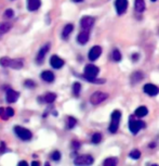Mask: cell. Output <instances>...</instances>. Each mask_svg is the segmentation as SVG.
<instances>
[{"instance_id":"1","label":"cell","mask_w":159,"mask_h":166,"mask_svg":"<svg viewBox=\"0 0 159 166\" xmlns=\"http://www.w3.org/2000/svg\"><path fill=\"white\" fill-rule=\"evenodd\" d=\"M120 119H121V112H120L119 110H115L112 113V120H110V128H108L110 133H112V134L117 133L118 127H119Z\"/></svg>"},{"instance_id":"2","label":"cell","mask_w":159,"mask_h":166,"mask_svg":"<svg viewBox=\"0 0 159 166\" xmlns=\"http://www.w3.org/2000/svg\"><path fill=\"white\" fill-rule=\"evenodd\" d=\"M14 133L16 134V136L23 141H29L33 138V133L29 129L25 128L22 126H15L14 127Z\"/></svg>"},{"instance_id":"3","label":"cell","mask_w":159,"mask_h":166,"mask_svg":"<svg viewBox=\"0 0 159 166\" xmlns=\"http://www.w3.org/2000/svg\"><path fill=\"white\" fill-rule=\"evenodd\" d=\"M100 73V69L94 64H88L85 66L83 70V78H96V76Z\"/></svg>"},{"instance_id":"4","label":"cell","mask_w":159,"mask_h":166,"mask_svg":"<svg viewBox=\"0 0 159 166\" xmlns=\"http://www.w3.org/2000/svg\"><path fill=\"white\" fill-rule=\"evenodd\" d=\"M108 98V94L103 91H95L94 94L91 95L90 97V103L92 105H99L100 103L104 102Z\"/></svg>"},{"instance_id":"5","label":"cell","mask_w":159,"mask_h":166,"mask_svg":"<svg viewBox=\"0 0 159 166\" xmlns=\"http://www.w3.org/2000/svg\"><path fill=\"white\" fill-rule=\"evenodd\" d=\"M93 162H94V159H93L92 155H89V154L79 155L74 160L75 165H91L93 164Z\"/></svg>"},{"instance_id":"6","label":"cell","mask_w":159,"mask_h":166,"mask_svg":"<svg viewBox=\"0 0 159 166\" xmlns=\"http://www.w3.org/2000/svg\"><path fill=\"white\" fill-rule=\"evenodd\" d=\"M145 127V123L142 122V120H130L129 123V130L133 134V135H136L138 133V130Z\"/></svg>"},{"instance_id":"7","label":"cell","mask_w":159,"mask_h":166,"mask_svg":"<svg viewBox=\"0 0 159 166\" xmlns=\"http://www.w3.org/2000/svg\"><path fill=\"white\" fill-rule=\"evenodd\" d=\"M95 22V19L93 17H90V15H86V17H82L80 20V26L82 29L85 31H89L91 27L93 26Z\"/></svg>"},{"instance_id":"8","label":"cell","mask_w":159,"mask_h":166,"mask_svg":"<svg viewBox=\"0 0 159 166\" xmlns=\"http://www.w3.org/2000/svg\"><path fill=\"white\" fill-rule=\"evenodd\" d=\"M115 8L117 14L121 15L126 13L127 9H128V0H115Z\"/></svg>"},{"instance_id":"9","label":"cell","mask_w":159,"mask_h":166,"mask_svg":"<svg viewBox=\"0 0 159 166\" xmlns=\"http://www.w3.org/2000/svg\"><path fill=\"white\" fill-rule=\"evenodd\" d=\"M102 54V48L100 46H93L90 49L89 53H88V58H89L90 61H95L101 56Z\"/></svg>"},{"instance_id":"10","label":"cell","mask_w":159,"mask_h":166,"mask_svg":"<svg viewBox=\"0 0 159 166\" xmlns=\"http://www.w3.org/2000/svg\"><path fill=\"white\" fill-rule=\"evenodd\" d=\"M50 48H51V45H50L49 42L41 47V49L39 50V52H38V54H37V58H36V61H37L38 64H41V63L44 62L45 54L48 53V51L50 50Z\"/></svg>"},{"instance_id":"11","label":"cell","mask_w":159,"mask_h":166,"mask_svg":"<svg viewBox=\"0 0 159 166\" xmlns=\"http://www.w3.org/2000/svg\"><path fill=\"white\" fill-rule=\"evenodd\" d=\"M19 98H20V92L19 91H15V90L10 89V88L7 90L6 101L8 102V103H14V102L17 101Z\"/></svg>"},{"instance_id":"12","label":"cell","mask_w":159,"mask_h":166,"mask_svg":"<svg viewBox=\"0 0 159 166\" xmlns=\"http://www.w3.org/2000/svg\"><path fill=\"white\" fill-rule=\"evenodd\" d=\"M143 90L146 95H151V97H155L159 94V88L157 86H155L154 84H146L143 87Z\"/></svg>"},{"instance_id":"13","label":"cell","mask_w":159,"mask_h":166,"mask_svg":"<svg viewBox=\"0 0 159 166\" xmlns=\"http://www.w3.org/2000/svg\"><path fill=\"white\" fill-rule=\"evenodd\" d=\"M50 64H51V66L53 67V69L58 70L64 66L65 62L63 59H61L58 56H55V54H54V56H52L51 59H50Z\"/></svg>"},{"instance_id":"14","label":"cell","mask_w":159,"mask_h":166,"mask_svg":"<svg viewBox=\"0 0 159 166\" xmlns=\"http://www.w3.org/2000/svg\"><path fill=\"white\" fill-rule=\"evenodd\" d=\"M89 38H90L89 31H85V29H83V31L81 32V33H79L78 36H77V42L80 45H86L89 42Z\"/></svg>"},{"instance_id":"15","label":"cell","mask_w":159,"mask_h":166,"mask_svg":"<svg viewBox=\"0 0 159 166\" xmlns=\"http://www.w3.org/2000/svg\"><path fill=\"white\" fill-rule=\"evenodd\" d=\"M41 7V0H27V9L30 12L37 11Z\"/></svg>"},{"instance_id":"16","label":"cell","mask_w":159,"mask_h":166,"mask_svg":"<svg viewBox=\"0 0 159 166\" xmlns=\"http://www.w3.org/2000/svg\"><path fill=\"white\" fill-rule=\"evenodd\" d=\"M40 77L42 78V81H44L45 83H53L54 79H55V76H54L53 72L51 71H48V70H45L41 73V75H40Z\"/></svg>"},{"instance_id":"17","label":"cell","mask_w":159,"mask_h":166,"mask_svg":"<svg viewBox=\"0 0 159 166\" xmlns=\"http://www.w3.org/2000/svg\"><path fill=\"white\" fill-rule=\"evenodd\" d=\"M24 66V60L23 59H11L9 67L13 70H21Z\"/></svg>"},{"instance_id":"18","label":"cell","mask_w":159,"mask_h":166,"mask_svg":"<svg viewBox=\"0 0 159 166\" xmlns=\"http://www.w3.org/2000/svg\"><path fill=\"white\" fill-rule=\"evenodd\" d=\"M147 114H148V110H147V108L144 105L138 106L134 112V116L138 117V119H143V117H145Z\"/></svg>"},{"instance_id":"19","label":"cell","mask_w":159,"mask_h":166,"mask_svg":"<svg viewBox=\"0 0 159 166\" xmlns=\"http://www.w3.org/2000/svg\"><path fill=\"white\" fill-rule=\"evenodd\" d=\"M144 78V74H143L142 72L140 71H136L134 73H132L130 76V81H131V84H138L140 81H142V79Z\"/></svg>"},{"instance_id":"20","label":"cell","mask_w":159,"mask_h":166,"mask_svg":"<svg viewBox=\"0 0 159 166\" xmlns=\"http://www.w3.org/2000/svg\"><path fill=\"white\" fill-rule=\"evenodd\" d=\"M11 28H12V24L9 23V22L0 23V40H1V38H2V35H4L6 33L10 32Z\"/></svg>"},{"instance_id":"21","label":"cell","mask_w":159,"mask_h":166,"mask_svg":"<svg viewBox=\"0 0 159 166\" xmlns=\"http://www.w3.org/2000/svg\"><path fill=\"white\" fill-rule=\"evenodd\" d=\"M134 8H135L136 12H138V13L144 12L145 8H146L144 0H135V1H134Z\"/></svg>"},{"instance_id":"22","label":"cell","mask_w":159,"mask_h":166,"mask_svg":"<svg viewBox=\"0 0 159 166\" xmlns=\"http://www.w3.org/2000/svg\"><path fill=\"white\" fill-rule=\"evenodd\" d=\"M74 31V25L72 24H66L64 26V28H63V32H62V37L64 38V39H67L68 36L70 35V33Z\"/></svg>"},{"instance_id":"23","label":"cell","mask_w":159,"mask_h":166,"mask_svg":"<svg viewBox=\"0 0 159 166\" xmlns=\"http://www.w3.org/2000/svg\"><path fill=\"white\" fill-rule=\"evenodd\" d=\"M55 99H56V94H54V92H48L44 95L45 103H53L55 101Z\"/></svg>"},{"instance_id":"24","label":"cell","mask_w":159,"mask_h":166,"mask_svg":"<svg viewBox=\"0 0 159 166\" xmlns=\"http://www.w3.org/2000/svg\"><path fill=\"white\" fill-rule=\"evenodd\" d=\"M72 94H74L76 97H78L79 95H80V91H81V85L80 83H78V81H75L74 84H72Z\"/></svg>"},{"instance_id":"25","label":"cell","mask_w":159,"mask_h":166,"mask_svg":"<svg viewBox=\"0 0 159 166\" xmlns=\"http://www.w3.org/2000/svg\"><path fill=\"white\" fill-rule=\"evenodd\" d=\"M117 163H118L117 158H108L103 162V165L104 166H115V165H117Z\"/></svg>"},{"instance_id":"26","label":"cell","mask_w":159,"mask_h":166,"mask_svg":"<svg viewBox=\"0 0 159 166\" xmlns=\"http://www.w3.org/2000/svg\"><path fill=\"white\" fill-rule=\"evenodd\" d=\"M77 125V120L72 116H68L67 119V128L68 129H72L75 126Z\"/></svg>"},{"instance_id":"27","label":"cell","mask_w":159,"mask_h":166,"mask_svg":"<svg viewBox=\"0 0 159 166\" xmlns=\"http://www.w3.org/2000/svg\"><path fill=\"white\" fill-rule=\"evenodd\" d=\"M10 61L11 58H9V56H2V58H0V65L2 67H9Z\"/></svg>"},{"instance_id":"28","label":"cell","mask_w":159,"mask_h":166,"mask_svg":"<svg viewBox=\"0 0 159 166\" xmlns=\"http://www.w3.org/2000/svg\"><path fill=\"white\" fill-rule=\"evenodd\" d=\"M112 58L114 61H116V62H119L120 60H121V53H120V51L118 49H115L113 50L112 52Z\"/></svg>"},{"instance_id":"29","label":"cell","mask_w":159,"mask_h":166,"mask_svg":"<svg viewBox=\"0 0 159 166\" xmlns=\"http://www.w3.org/2000/svg\"><path fill=\"white\" fill-rule=\"evenodd\" d=\"M91 140H92V142L94 143V144H99V143L102 141V135L100 133L93 134V136H92V138H91Z\"/></svg>"},{"instance_id":"30","label":"cell","mask_w":159,"mask_h":166,"mask_svg":"<svg viewBox=\"0 0 159 166\" xmlns=\"http://www.w3.org/2000/svg\"><path fill=\"white\" fill-rule=\"evenodd\" d=\"M129 156H130L131 159H133V160H138L141 156V152L138 151V150H133V151L130 152Z\"/></svg>"},{"instance_id":"31","label":"cell","mask_w":159,"mask_h":166,"mask_svg":"<svg viewBox=\"0 0 159 166\" xmlns=\"http://www.w3.org/2000/svg\"><path fill=\"white\" fill-rule=\"evenodd\" d=\"M61 158H62V154H61V152L60 151H53L52 152V154H51V159L53 161H60L61 160Z\"/></svg>"},{"instance_id":"32","label":"cell","mask_w":159,"mask_h":166,"mask_svg":"<svg viewBox=\"0 0 159 166\" xmlns=\"http://www.w3.org/2000/svg\"><path fill=\"white\" fill-rule=\"evenodd\" d=\"M13 15H14V11H13L12 9H7L3 13L4 19H11V17H13Z\"/></svg>"},{"instance_id":"33","label":"cell","mask_w":159,"mask_h":166,"mask_svg":"<svg viewBox=\"0 0 159 166\" xmlns=\"http://www.w3.org/2000/svg\"><path fill=\"white\" fill-rule=\"evenodd\" d=\"M24 86H25V87H27V88H29V89H33V88L36 87V84L34 83L31 79H27V81L24 83Z\"/></svg>"},{"instance_id":"34","label":"cell","mask_w":159,"mask_h":166,"mask_svg":"<svg viewBox=\"0 0 159 166\" xmlns=\"http://www.w3.org/2000/svg\"><path fill=\"white\" fill-rule=\"evenodd\" d=\"M0 117H1L2 120H7L9 119V116L7 115V113H6V109L0 108Z\"/></svg>"},{"instance_id":"35","label":"cell","mask_w":159,"mask_h":166,"mask_svg":"<svg viewBox=\"0 0 159 166\" xmlns=\"http://www.w3.org/2000/svg\"><path fill=\"white\" fill-rule=\"evenodd\" d=\"M80 142L79 141H77V140H72V149L76 151V150H78L79 148H80Z\"/></svg>"},{"instance_id":"36","label":"cell","mask_w":159,"mask_h":166,"mask_svg":"<svg viewBox=\"0 0 159 166\" xmlns=\"http://www.w3.org/2000/svg\"><path fill=\"white\" fill-rule=\"evenodd\" d=\"M6 113L9 117H12L13 115H14V110H13L12 108H10V106H8V108L6 109Z\"/></svg>"},{"instance_id":"37","label":"cell","mask_w":159,"mask_h":166,"mask_svg":"<svg viewBox=\"0 0 159 166\" xmlns=\"http://www.w3.org/2000/svg\"><path fill=\"white\" fill-rule=\"evenodd\" d=\"M7 151V148H6V144H4L3 141H0V154L4 153V152Z\"/></svg>"},{"instance_id":"38","label":"cell","mask_w":159,"mask_h":166,"mask_svg":"<svg viewBox=\"0 0 159 166\" xmlns=\"http://www.w3.org/2000/svg\"><path fill=\"white\" fill-rule=\"evenodd\" d=\"M38 102H39V103H44V102H45L44 95H39V97H38Z\"/></svg>"},{"instance_id":"39","label":"cell","mask_w":159,"mask_h":166,"mask_svg":"<svg viewBox=\"0 0 159 166\" xmlns=\"http://www.w3.org/2000/svg\"><path fill=\"white\" fill-rule=\"evenodd\" d=\"M28 165V163L26 162V161H21V162H19V166H27Z\"/></svg>"},{"instance_id":"40","label":"cell","mask_w":159,"mask_h":166,"mask_svg":"<svg viewBox=\"0 0 159 166\" xmlns=\"http://www.w3.org/2000/svg\"><path fill=\"white\" fill-rule=\"evenodd\" d=\"M40 165V163L38 162V161H33L31 162V166H39Z\"/></svg>"},{"instance_id":"41","label":"cell","mask_w":159,"mask_h":166,"mask_svg":"<svg viewBox=\"0 0 159 166\" xmlns=\"http://www.w3.org/2000/svg\"><path fill=\"white\" fill-rule=\"evenodd\" d=\"M138 58V53H134V54L132 56V59H133V60H136Z\"/></svg>"},{"instance_id":"42","label":"cell","mask_w":159,"mask_h":166,"mask_svg":"<svg viewBox=\"0 0 159 166\" xmlns=\"http://www.w3.org/2000/svg\"><path fill=\"white\" fill-rule=\"evenodd\" d=\"M72 2H76V3H79V2H82L83 0H72Z\"/></svg>"},{"instance_id":"43","label":"cell","mask_w":159,"mask_h":166,"mask_svg":"<svg viewBox=\"0 0 159 166\" xmlns=\"http://www.w3.org/2000/svg\"><path fill=\"white\" fill-rule=\"evenodd\" d=\"M149 147H151V148H154V147H155V143H152V144H149Z\"/></svg>"},{"instance_id":"44","label":"cell","mask_w":159,"mask_h":166,"mask_svg":"<svg viewBox=\"0 0 159 166\" xmlns=\"http://www.w3.org/2000/svg\"><path fill=\"white\" fill-rule=\"evenodd\" d=\"M44 165H45V166H49V165H50V163H49V162H47V163H44Z\"/></svg>"},{"instance_id":"45","label":"cell","mask_w":159,"mask_h":166,"mask_svg":"<svg viewBox=\"0 0 159 166\" xmlns=\"http://www.w3.org/2000/svg\"><path fill=\"white\" fill-rule=\"evenodd\" d=\"M152 2H155V1H157V0H151Z\"/></svg>"}]
</instances>
